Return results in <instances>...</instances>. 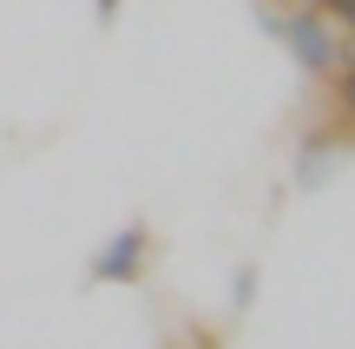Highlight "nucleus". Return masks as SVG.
Segmentation results:
<instances>
[{
    "mask_svg": "<svg viewBox=\"0 0 355 349\" xmlns=\"http://www.w3.org/2000/svg\"><path fill=\"white\" fill-rule=\"evenodd\" d=\"M322 13H329L336 26H343V40H355V0H316Z\"/></svg>",
    "mask_w": 355,
    "mask_h": 349,
    "instance_id": "obj_4",
    "label": "nucleus"
},
{
    "mask_svg": "<svg viewBox=\"0 0 355 349\" xmlns=\"http://www.w3.org/2000/svg\"><path fill=\"white\" fill-rule=\"evenodd\" d=\"M309 7H316V0H309Z\"/></svg>",
    "mask_w": 355,
    "mask_h": 349,
    "instance_id": "obj_7",
    "label": "nucleus"
},
{
    "mask_svg": "<svg viewBox=\"0 0 355 349\" xmlns=\"http://www.w3.org/2000/svg\"><path fill=\"white\" fill-rule=\"evenodd\" d=\"M270 33L283 40V53H290L309 79H329L336 60H343V46H349L343 26H336L322 7H309V0H290V13H277V20H270Z\"/></svg>",
    "mask_w": 355,
    "mask_h": 349,
    "instance_id": "obj_1",
    "label": "nucleus"
},
{
    "mask_svg": "<svg viewBox=\"0 0 355 349\" xmlns=\"http://www.w3.org/2000/svg\"><path fill=\"white\" fill-rule=\"evenodd\" d=\"M184 349H217V343L204 337V330H191V337H184Z\"/></svg>",
    "mask_w": 355,
    "mask_h": 349,
    "instance_id": "obj_5",
    "label": "nucleus"
},
{
    "mask_svg": "<svg viewBox=\"0 0 355 349\" xmlns=\"http://www.w3.org/2000/svg\"><path fill=\"white\" fill-rule=\"evenodd\" d=\"M152 250H158L152 224H145V218H125L99 250H92L86 277H92V284H145V271H152Z\"/></svg>",
    "mask_w": 355,
    "mask_h": 349,
    "instance_id": "obj_2",
    "label": "nucleus"
},
{
    "mask_svg": "<svg viewBox=\"0 0 355 349\" xmlns=\"http://www.w3.org/2000/svg\"><path fill=\"white\" fill-rule=\"evenodd\" d=\"M112 13H119V0H99V20H112Z\"/></svg>",
    "mask_w": 355,
    "mask_h": 349,
    "instance_id": "obj_6",
    "label": "nucleus"
},
{
    "mask_svg": "<svg viewBox=\"0 0 355 349\" xmlns=\"http://www.w3.org/2000/svg\"><path fill=\"white\" fill-rule=\"evenodd\" d=\"M329 105H336V126L355 139V60H349V53L336 60V73H329Z\"/></svg>",
    "mask_w": 355,
    "mask_h": 349,
    "instance_id": "obj_3",
    "label": "nucleus"
}]
</instances>
